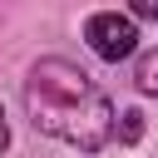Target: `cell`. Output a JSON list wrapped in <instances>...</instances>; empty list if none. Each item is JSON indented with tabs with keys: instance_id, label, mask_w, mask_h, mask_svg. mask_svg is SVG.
Listing matches in <instances>:
<instances>
[{
	"instance_id": "obj_5",
	"label": "cell",
	"mask_w": 158,
	"mask_h": 158,
	"mask_svg": "<svg viewBox=\"0 0 158 158\" xmlns=\"http://www.w3.org/2000/svg\"><path fill=\"white\" fill-rule=\"evenodd\" d=\"M133 20H158V0H133Z\"/></svg>"
},
{
	"instance_id": "obj_4",
	"label": "cell",
	"mask_w": 158,
	"mask_h": 158,
	"mask_svg": "<svg viewBox=\"0 0 158 158\" xmlns=\"http://www.w3.org/2000/svg\"><path fill=\"white\" fill-rule=\"evenodd\" d=\"M114 128H118V138H123V143H138V138H143V114H138V109H128Z\"/></svg>"
},
{
	"instance_id": "obj_2",
	"label": "cell",
	"mask_w": 158,
	"mask_h": 158,
	"mask_svg": "<svg viewBox=\"0 0 158 158\" xmlns=\"http://www.w3.org/2000/svg\"><path fill=\"white\" fill-rule=\"evenodd\" d=\"M84 40H89V49H94L99 59L118 64V59H128V54H133V44H138V30H133V15L99 10V15H89V25H84Z\"/></svg>"
},
{
	"instance_id": "obj_6",
	"label": "cell",
	"mask_w": 158,
	"mask_h": 158,
	"mask_svg": "<svg viewBox=\"0 0 158 158\" xmlns=\"http://www.w3.org/2000/svg\"><path fill=\"white\" fill-rule=\"evenodd\" d=\"M5 143H10V123H5V114H0V153H5Z\"/></svg>"
},
{
	"instance_id": "obj_1",
	"label": "cell",
	"mask_w": 158,
	"mask_h": 158,
	"mask_svg": "<svg viewBox=\"0 0 158 158\" xmlns=\"http://www.w3.org/2000/svg\"><path fill=\"white\" fill-rule=\"evenodd\" d=\"M25 109L40 133H54L84 153H99L114 138V104L109 94L69 59H40L25 79Z\"/></svg>"
},
{
	"instance_id": "obj_3",
	"label": "cell",
	"mask_w": 158,
	"mask_h": 158,
	"mask_svg": "<svg viewBox=\"0 0 158 158\" xmlns=\"http://www.w3.org/2000/svg\"><path fill=\"white\" fill-rule=\"evenodd\" d=\"M133 79H138V89H143V94H158V49H148V54L138 59Z\"/></svg>"
}]
</instances>
